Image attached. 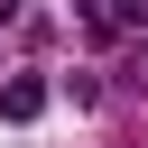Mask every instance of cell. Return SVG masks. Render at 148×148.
Segmentation results:
<instances>
[{
    "label": "cell",
    "instance_id": "1",
    "mask_svg": "<svg viewBox=\"0 0 148 148\" xmlns=\"http://www.w3.org/2000/svg\"><path fill=\"white\" fill-rule=\"evenodd\" d=\"M37 111H46V83L37 74H9L0 83V120H37Z\"/></svg>",
    "mask_w": 148,
    "mask_h": 148
},
{
    "label": "cell",
    "instance_id": "2",
    "mask_svg": "<svg viewBox=\"0 0 148 148\" xmlns=\"http://www.w3.org/2000/svg\"><path fill=\"white\" fill-rule=\"evenodd\" d=\"M74 18H83V37H111L120 28V0H74Z\"/></svg>",
    "mask_w": 148,
    "mask_h": 148
}]
</instances>
